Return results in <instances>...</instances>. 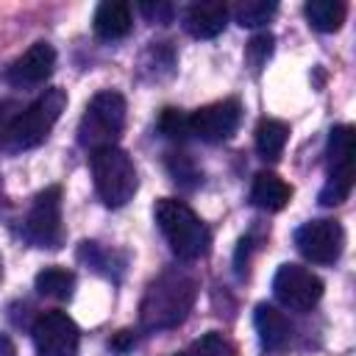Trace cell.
<instances>
[{
    "instance_id": "1",
    "label": "cell",
    "mask_w": 356,
    "mask_h": 356,
    "mask_svg": "<svg viewBox=\"0 0 356 356\" xmlns=\"http://www.w3.org/2000/svg\"><path fill=\"white\" fill-rule=\"evenodd\" d=\"M197 298V281L186 270H164L145 289L139 306V323L145 331H167L186 320Z\"/></svg>"
},
{
    "instance_id": "2",
    "label": "cell",
    "mask_w": 356,
    "mask_h": 356,
    "mask_svg": "<svg viewBox=\"0 0 356 356\" xmlns=\"http://www.w3.org/2000/svg\"><path fill=\"white\" fill-rule=\"evenodd\" d=\"M153 220L159 225V231L164 234L170 250L184 259V261H195L200 256L209 253L211 245V234L206 228V222L184 203L175 197H161L153 206Z\"/></svg>"
},
{
    "instance_id": "3",
    "label": "cell",
    "mask_w": 356,
    "mask_h": 356,
    "mask_svg": "<svg viewBox=\"0 0 356 356\" xmlns=\"http://www.w3.org/2000/svg\"><path fill=\"white\" fill-rule=\"evenodd\" d=\"M64 106H67V92L64 89H58V86L44 89L31 106H25L17 114V120L11 122V128L6 131L0 145L8 153H19V150H31V147L42 145L47 139V134L53 131V125L58 122Z\"/></svg>"
},
{
    "instance_id": "4",
    "label": "cell",
    "mask_w": 356,
    "mask_h": 356,
    "mask_svg": "<svg viewBox=\"0 0 356 356\" xmlns=\"http://www.w3.org/2000/svg\"><path fill=\"white\" fill-rule=\"evenodd\" d=\"M89 164H92L95 192L108 209H120L128 200H134L139 178H136L134 159L122 147H117V145L100 147L89 156Z\"/></svg>"
},
{
    "instance_id": "5",
    "label": "cell",
    "mask_w": 356,
    "mask_h": 356,
    "mask_svg": "<svg viewBox=\"0 0 356 356\" xmlns=\"http://www.w3.org/2000/svg\"><path fill=\"white\" fill-rule=\"evenodd\" d=\"M122 128H125V97L114 89H106L89 100L78 122V142L89 153H95L100 147L117 145Z\"/></svg>"
},
{
    "instance_id": "6",
    "label": "cell",
    "mask_w": 356,
    "mask_h": 356,
    "mask_svg": "<svg viewBox=\"0 0 356 356\" xmlns=\"http://www.w3.org/2000/svg\"><path fill=\"white\" fill-rule=\"evenodd\" d=\"M25 236L36 248H61L64 242V225H61V186L42 189L28 214H25Z\"/></svg>"
},
{
    "instance_id": "7",
    "label": "cell",
    "mask_w": 356,
    "mask_h": 356,
    "mask_svg": "<svg viewBox=\"0 0 356 356\" xmlns=\"http://www.w3.org/2000/svg\"><path fill=\"white\" fill-rule=\"evenodd\" d=\"M273 295L286 309L309 312L323 298V281L300 264H281L273 275Z\"/></svg>"
},
{
    "instance_id": "8",
    "label": "cell",
    "mask_w": 356,
    "mask_h": 356,
    "mask_svg": "<svg viewBox=\"0 0 356 356\" xmlns=\"http://www.w3.org/2000/svg\"><path fill=\"white\" fill-rule=\"evenodd\" d=\"M31 337L39 356H75L81 345V331L75 320L64 312L39 314L31 328Z\"/></svg>"
},
{
    "instance_id": "9",
    "label": "cell",
    "mask_w": 356,
    "mask_h": 356,
    "mask_svg": "<svg viewBox=\"0 0 356 356\" xmlns=\"http://www.w3.org/2000/svg\"><path fill=\"white\" fill-rule=\"evenodd\" d=\"M298 250L314 264H334L345 248V231L337 220H309L295 231Z\"/></svg>"
},
{
    "instance_id": "10",
    "label": "cell",
    "mask_w": 356,
    "mask_h": 356,
    "mask_svg": "<svg viewBox=\"0 0 356 356\" xmlns=\"http://www.w3.org/2000/svg\"><path fill=\"white\" fill-rule=\"evenodd\" d=\"M239 120H242L239 100L234 97L217 100L189 114V134H195L203 142H225L239 128Z\"/></svg>"
},
{
    "instance_id": "11",
    "label": "cell",
    "mask_w": 356,
    "mask_h": 356,
    "mask_svg": "<svg viewBox=\"0 0 356 356\" xmlns=\"http://www.w3.org/2000/svg\"><path fill=\"white\" fill-rule=\"evenodd\" d=\"M56 70V50L47 42H33L8 70L6 81L14 86H39Z\"/></svg>"
},
{
    "instance_id": "12",
    "label": "cell",
    "mask_w": 356,
    "mask_h": 356,
    "mask_svg": "<svg viewBox=\"0 0 356 356\" xmlns=\"http://www.w3.org/2000/svg\"><path fill=\"white\" fill-rule=\"evenodd\" d=\"M253 325L259 334V342L267 353H281L292 339V325L284 312H278L270 303H259L253 312Z\"/></svg>"
},
{
    "instance_id": "13",
    "label": "cell",
    "mask_w": 356,
    "mask_h": 356,
    "mask_svg": "<svg viewBox=\"0 0 356 356\" xmlns=\"http://www.w3.org/2000/svg\"><path fill=\"white\" fill-rule=\"evenodd\" d=\"M225 22H228V6L220 3V0L195 3L184 14V28L195 39H214V36H220L225 31Z\"/></svg>"
},
{
    "instance_id": "14",
    "label": "cell",
    "mask_w": 356,
    "mask_h": 356,
    "mask_svg": "<svg viewBox=\"0 0 356 356\" xmlns=\"http://www.w3.org/2000/svg\"><path fill=\"white\" fill-rule=\"evenodd\" d=\"M134 25V14H131V6L122 3V0H106L97 6L95 11V19H92V28L100 39L106 42H114V39H122L128 36Z\"/></svg>"
},
{
    "instance_id": "15",
    "label": "cell",
    "mask_w": 356,
    "mask_h": 356,
    "mask_svg": "<svg viewBox=\"0 0 356 356\" xmlns=\"http://www.w3.org/2000/svg\"><path fill=\"white\" fill-rule=\"evenodd\" d=\"M289 197H292V186H289L281 175L267 172V170L256 172L253 186H250V200H253V206H259V209H264V211H281V209L289 203Z\"/></svg>"
},
{
    "instance_id": "16",
    "label": "cell",
    "mask_w": 356,
    "mask_h": 356,
    "mask_svg": "<svg viewBox=\"0 0 356 356\" xmlns=\"http://www.w3.org/2000/svg\"><path fill=\"white\" fill-rule=\"evenodd\" d=\"M353 150H356L353 125H334L328 134V150H325L331 172L353 170Z\"/></svg>"
},
{
    "instance_id": "17",
    "label": "cell",
    "mask_w": 356,
    "mask_h": 356,
    "mask_svg": "<svg viewBox=\"0 0 356 356\" xmlns=\"http://www.w3.org/2000/svg\"><path fill=\"white\" fill-rule=\"evenodd\" d=\"M286 139H289V125H286L284 120L264 117V120L256 125V150H259L261 159L275 161V159L284 153Z\"/></svg>"
},
{
    "instance_id": "18",
    "label": "cell",
    "mask_w": 356,
    "mask_h": 356,
    "mask_svg": "<svg viewBox=\"0 0 356 356\" xmlns=\"http://www.w3.org/2000/svg\"><path fill=\"white\" fill-rule=\"evenodd\" d=\"M303 11H306L309 25L314 31H320V33L339 31L342 22H345V14H348L345 3H339V0H309Z\"/></svg>"
},
{
    "instance_id": "19",
    "label": "cell",
    "mask_w": 356,
    "mask_h": 356,
    "mask_svg": "<svg viewBox=\"0 0 356 356\" xmlns=\"http://www.w3.org/2000/svg\"><path fill=\"white\" fill-rule=\"evenodd\" d=\"M33 286L44 298L67 300L72 295V289H75V273L72 270H64V267H44V270L36 273Z\"/></svg>"
},
{
    "instance_id": "20",
    "label": "cell",
    "mask_w": 356,
    "mask_h": 356,
    "mask_svg": "<svg viewBox=\"0 0 356 356\" xmlns=\"http://www.w3.org/2000/svg\"><path fill=\"white\" fill-rule=\"evenodd\" d=\"M275 11H278V3H275V0H242V3H236V8H234V19H236L242 28H259V25H264Z\"/></svg>"
},
{
    "instance_id": "21",
    "label": "cell",
    "mask_w": 356,
    "mask_h": 356,
    "mask_svg": "<svg viewBox=\"0 0 356 356\" xmlns=\"http://www.w3.org/2000/svg\"><path fill=\"white\" fill-rule=\"evenodd\" d=\"M353 189V170H342V172H328L325 186L320 189V203L323 206H337L342 200H348Z\"/></svg>"
},
{
    "instance_id": "22",
    "label": "cell",
    "mask_w": 356,
    "mask_h": 356,
    "mask_svg": "<svg viewBox=\"0 0 356 356\" xmlns=\"http://www.w3.org/2000/svg\"><path fill=\"white\" fill-rule=\"evenodd\" d=\"M184 356H236V348H234L231 339H225L222 334L209 331V334H203L200 339H195Z\"/></svg>"
},
{
    "instance_id": "23",
    "label": "cell",
    "mask_w": 356,
    "mask_h": 356,
    "mask_svg": "<svg viewBox=\"0 0 356 356\" xmlns=\"http://www.w3.org/2000/svg\"><path fill=\"white\" fill-rule=\"evenodd\" d=\"M159 131L170 139H184L189 134V117H184L178 108H164L159 117Z\"/></svg>"
},
{
    "instance_id": "24",
    "label": "cell",
    "mask_w": 356,
    "mask_h": 356,
    "mask_svg": "<svg viewBox=\"0 0 356 356\" xmlns=\"http://www.w3.org/2000/svg\"><path fill=\"white\" fill-rule=\"evenodd\" d=\"M245 53H248V61H250L253 67H261V64L273 56V33H259V36H253V39L248 42Z\"/></svg>"
},
{
    "instance_id": "25",
    "label": "cell",
    "mask_w": 356,
    "mask_h": 356,
    "mask_svg": "<svg viewBox=\"0 0 356 356\" xmlns=\"http://www.w3.org/2000/svg\"><path fill=\"white\" fill-rule=\"evenodd\" d=\"M139 8H142V14H145L150 22H167V19L172 17V6H170V3H156V6H153V3H142Z\"/></svg>"
},
{
    "instance_id": "26",
    "label": "cell",
    "mask_w": 356,
    "mask_h": 356,
    "mask_svg": "<svg viewBox=\"0 0 356 356\" xmlns=\"http://www.w3.org/2000/svg\"><path fill=\"white\" fill-rule=\"evenodd\" d=\"M19 111H22V108H19L17 103H11V100H0V139L6 136V131L11 128V122L17 120Z\"/></svg>"
},
{
    "instance_id": "27",
    "label": "cell",
    "mask_w": 356,
    "mask_h": 356,
    "mask_svg": "<svg viewBox=\"0 0 356 356\" xmlns=\"http://www.w3.org/2000/svg\"><path fill=\"white\" fill-rule=\"evenodd\" d=\"M131 345H134V334H131V331H120V334L108 342V348H111V350H117V353H125Z\"/></svg>"
},
{
    "instance_id": "28",
    "label": "cell",
    "mask_w": 356,
    "mask_h": 356,
    "mask_svg": "<svg viewBox=\"0 0 356 356\" xmlns=\"http://www.w3.org/2000/svg\"><path fill=\"white\" fill-rule=\"evenodd\" d=\"M0 356H17V350H14V342H11L6 334H0Z\"/></svg>"
},
{
    "instance_id": "29",
    "label": "cell",
    "mask_w": 356,
    "mask_h": 356,
    "mask_svg": "<svg viewBox=\"0 0 356 356\" xmlns=\"http://www.w3.org/2000/svg\"><path fill=\"white\" fill-rule=\"evenodd\" d=\"M0 278H3V259H0Z\"/></svg>"
},
{
    "instance_id": "30",
    "label": "cell",
    "mask_w": 356,
    "mask_h": 356,
    "mask_svg": "<svg viewBox=\"0 0 356 356\" xmlns=\"http://www.w3.org/2000/svg\"><path fill=\"white\" fill-rule=\"evenodd\" d=\"M0 197H3V181H0Z\"/></svg>"
}]
</instances>
